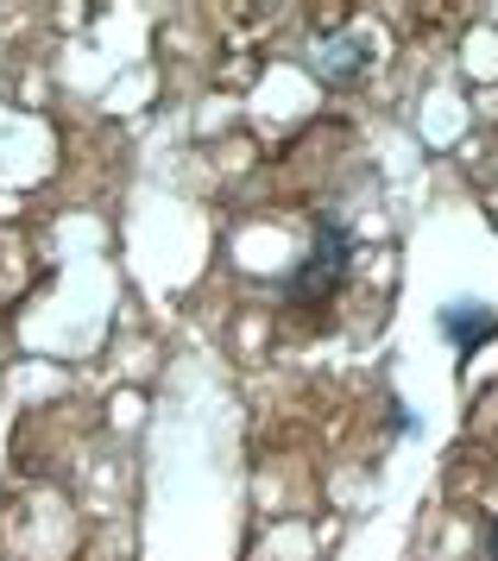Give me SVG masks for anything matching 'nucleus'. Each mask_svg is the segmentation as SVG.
Instances as JSON below:
<instances>
[{
	"instance_id": "nucleus-4",
	"label": "nucleus",
	"mask_w": 498,
	"mask_h": 561,
	"mask_svg": "<svg viewBox=\"0 0 498 561\" xmlns=\"http://www.w3.org/2000/svg\"><path fill=\"white\" fill-rule=\"evenodd\" d=\"M486 561H498V517H493V530H486Z\"/></svg>"
},
{
	"instance_id": "nucleus-1",
	"label": "nucleus",
	"mask_w": 498,
	"mask_h": 561,
	"mask_svg": "<svg viewBox=\"0 0 498 561\" xmlns=\"http://www.w3.org/2000/svg\"><path fill=\"white\" fill-rule=\"evenodd\" d=\"M348 265H353V233L341 228L335 215H316V247H309V259H303L297 272H291V284H284L291 309L328 304V297L341 290V278H348Z\"/></svg>"
},
{
	"instance_id": "nucleus-2",
	"label": "nucleus",
	"mask_w": 498,
	"mask_h": 561,
	"mask_svg": "<svg viewBox=\"0 0 498 561\" xmlns=\"http://www.w3.org/2000/svg\"><path fill=\"white\" fill-rule=\"evenodd\" d=\"M435 329H442V341L454 347V359H474L479 347L498 334V309L479 304V297H461V304H442Z\"/></svg>"
},
{
	"instance_id": "nucleus-3",
	"label": "nucleus",
	"mask_w": 498,
	"mask_h": 561,
	"mask_svg": "<svg viewBox=\"0 0 498 561\" xmlns=\"http://www.w3.org/2000/svg\"><path fill=\"white\" fill-rule=\"evenodd\" d=\"M360 70H366V38H353V32H335L322 51H316V77H322L328 89L353 82Z\"/></svg>"
}]
</instances>
